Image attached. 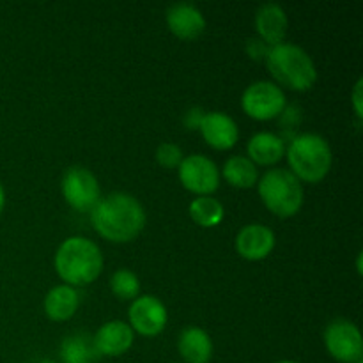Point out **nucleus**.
<instances>
[{
    "label": "nucleus",
    "mask_w": 363,
    "mask_h": 363,
    "mask_svg": "<svg viewBox=\"0 0 363 363\" xmlns=\"http://www.w3.org/2000/svg\"><path fill=\"white\" fill-rule=\"evenodd\" d=\"M179 169V179L186 190L199 195H209L218 188L220 170L213 160L204 155L184 156Z\"/></svg>",
    "instance_id": "obj_9"
},
{
    "label": "nucleus",
    "mask_w": 363,
    "mask_h": 363,
    "mask_svg": "<svg viewBox=\"0 0 363 363\" xmlns=\"http://www.w3.org/2000/svg\"><path fill=\"white\" fill-rule=\"evenodd\" d=\"M64 199L77 211H92L101 199V190L94 174L80 165L69 167L60 181Z\"/></svg>",
    "instance_id": "obj_7"
},
{
    "label": "nucleus",
    "mask_w": 363,
    "mask_h": 363,
    "mask_svg": "<svg viewBox=\"0 0 363 363\" xmlns=\"http://www.w3.org/2000/svg\"><path fill=\"white\" fill-rule=\"evenodd\" d=\"M91 220L94 229L105 240L126 243L142 233L145 225V211L133 195L113 191L99 199L91 211Z\"/></svg>",
    "instance_id": "obj_1"
},
{
    "label": "nucleus",
    "mask_w": 363,
    "mask_h": 363,
    "mask_svg": "<svg viewBox=\"0 0 363 363\" xmlns=\"http://www.w3.org/2000/svg\"><path fill=\"white\" fill-rule=\"evenodd\" d=\"M110 287L119 300H135L140 293V280L131 269L121 268L110 279Z\"/></svg>",
    "instance_id": "obj_22"
},
{
    "label": "nucleus",
    "mask_w": 363,
    "mask_h": 363,
    "mask_svg": "<svg viewBox=\"0 0 363 363\" xmlns=\"http://www.w3.org/2000/svg\"><path fill=\"white\" fill-rule=\"evenodd\" d=\"M275 248V233L262 223H248L236 236L238 254L248 261H261Z\"/></svg>",
    "instance_id": "obj_11"
},
{
    "label": "nucleus",
    "mask_w": 363,
    "mask_h": 363,
    "mask_svg": "<svg viewBox=\"0 0 363 363\" xmlns=\"http://www.w3.org/2000/svg\"><path fill=\"white\" fill-rule=\"evenodd\" d=\"M177 350L186 363H209L213 357V340L199 326H186L179 333Z\"/></svg>",
    "instance_id": "obj_16"
},
{
    "label": "nucleus",
    "mask_w": 363,
    "mask_h": 363,
    "mask_svg": "<svg viewBox=\"0 0 363 363\" xmlns=\"http://www.w3.org/2000/svg\"><path fill=\"white\" fill-rule=\"evenodd\" d=\"M128 315H130L131 330L145 337H155L162 333L169 321V312L163 301L151 294L135 298Z\"/></svg>",
    "instance_id": "obj_10"
},
{
    "label": "nucleus",
    "mask_w": 363,
    "mask_h": 363,
    "mask_svg": "<svg viewBox=\"0 0 363 363\" xmlns=\"http://www.w3.org/2000/svg\"><path fill=\"white\" fill-rule=\"evenodd\" d=\"M4 204H6V191H4L2 183H0V213H2Z\"/></svg>",
    "instance_id": "obj_27"
},
{
    "label": "nucleus",
    "mask_w": 363,
    "mask_h": 363,
    "mask_svg": "<svg viewBox=\"0 0 363 363\" xmlns=\"http://www.w3.org/2000/svg\"><path fill=\"white\" fill-rule=\"evenodd\" d=\"M357 268H358V273L362 275V252L358 254V261H357Z\"/></svg>",
    "instance_id": "obj_28"
},
{
    "label": "nucleus",
    "mask_w": 363,
    "mask_h": 363,
    "mask_svg": "<svg viewBox=\"0 0 363 363\" xmlns=\"http://www.w3.org/2000/svg\"><path fill=\"white\" fill-rule=\"evenodd\" d=\"M223 177L229 184L236 188H250L257 183V167L248 156L236 155L230 156L222 170Z\"/></svg>",
    "instance_id": "obj_19"
},
{
    "label": "nucleus",
    "mask_w": 363,
    "mask_h": 363,
    "mask_svg": "<svg viewBox=\"0 0 363 363\" xmlns=\"http://www.w3.org/2000/svg\"><path fill=\"white\" fill-rule=\"evenodd\" d=\"M357 363H363V360H360V362H357Z\"/></svg>",
    "instance_id": "obj_31"
},
{
    "label": "nucleus",
    "mask_w": 363,
    "mask_h": 363,
    "mask_svg": "<svg viewBox=\"0 0 363 363\" xmlns=\"http://www.w3.org/2000/svg\"><path fill=\"white\" fill-rule=\"evenodd\" d=\"M183 158L184 156L181 147L177 144H172V142H163L156 149V160L165 169H177L181 162H183Z\"/></svg>",
    "instance_id": "obj_23"
},
{
    "label": "nucleus",
    "mask_w": 363,
    "mask_h": 363,
    "mask_svg": "<svg viewBox=\"0 0 363 363\" xmlns=\"http://www.w3.org/2000/svg\"><path fill=\"white\" fill-rule=\"evenodd\" d=\"M204 113H206L204 110L199 108V106H195V108H190L186 112V116H184V124H186L190 130H194V128H199V124H201Z\"/></svg>",
    "instance_id": "obj_25"
},
{
    "label": "nucleus",
    "mask_w": 363,
    "mask_h": 363,
    "mask_svg": "<svg viewBox=\"0 0 363 363\" xmlns=\"http://www.w3.org/2000/svg\"><path fill=\"white\" fill-rule=\"evenodd\" d=\"M188 211H190L194 222L199 223L201 227L218 225L223 220V215H225L222 202L215 197H209V195H199L197 199H194L190 202Z\"/></svg>",
    "instance_id": "obj_20"
},
{
    "label": "nucleus",
    "mask_w": 363,
    "mask_h": 363,
    "mask_svg": "<svg viewBox=\"0 0 363 363\" xmlns=\"http://www.w3.org/2000/svg\"><path fill=\"white\" fill-rule=\"evenodd\" d=\"M199 130H201L204 140L211 147L220 149V151L236 145L238 138H240L236 121L225 112H206L199 124Z\"/></svg>",
    "instance_id": "obj_12"
},
{
    "label": "nucleus",
    "mask_w": 363,
    "mask_h": 363,
    "mask_svg": "<svg viewBox=\"0 0 363 363\" xmlns=\"http://www.w3.org/2000/svg\"><path fill=\"white\" fill-rule=\"evenodd\" d=\"M266 66L277 85H284L293 91H307L318 80V69L307 50L294 43H280L269 46Z\"/></svg>",
    "instance_id": "obj_3"
},
{
    "label": "nucleus",
    "mask_w": 363,
    "mask_h": 363,
    "mask_svg": "<svg viewBox=\"0 0 363 363\" xmlns=\"http://www.w3.org/2000/svg\"><path fill=\"white\" fill-rule=\"evenodd\" d=\"M41 363H55V362H52V360H43Z\"/></svg>",
    "instance_id": "obj_30"
},
{
    "label": "nucleus",
    "mask_w": 363,
    "mask_h": 363,
    "mask_svg": "<svg viewBox=\"0 0 363 363\" xmlns=\"http://www.w3.org/2000/svg\"><path fill=\"white\" fill-rule=\"evenodd\" d=\"M96 353L94 344L84 335H73L64 339L60 346V358L64 363H94Z\"/></svg>",
    "instance_id": "obj_21"
},
{
    "label": "nucleus",
    "mask_w": 363,
    "mask_h": 363,
    "mask_svg": "<svg viewBox=\"0 0 363 363\" xmlns=\"http://www.w3.org/2000/svg\"><path fill=\"white\" fill-rule=\"evenodd\" d=\"M80 305L77 289L67 284L52 287L45 298V312L52 321H67L73 318Z\"/></svg>",
    "instance_id": "obj_18"
},
{
    "label": "nucleus",
    "mask_w": 363,
    "mask_h": 363,
    "mask_svg": "<svg viewBox=\"0 0 363 363\" xmlns=\"http://www.w3.org/2000/svg\"><path fill=\"white\" fill-rule=\"evenodd\" d=\"M325 346L340 363L363 360V339L358 326L350 319H333L325 330Z\"/></svg>",
    "instance_id": "obj_8"
},
{
    "label": "nucleus",
    "mask_w": 363,
    "mask_h": 363,
    "mask_svg": "<svg viewBox=\"0 0 363 363\" xmlns=\"http://www.w3.org/2000/svg\"><path fill=\"white\" fill-rule=\"evenodd\" d=\"M259 195L266 208L280 218L296 215L303 206V184L287 169H272L259 179Z\"/></svg>",
    "instance_id": "obj_5"
},
{
    "label": "nucleus",
    "mask_w": 363,
    "mask_h": 363,
    "mask_svg": "<svg viewBox=\"0 0 363 363\" xmlns=\"http://www.w3.org/2000/svg\"><path fill=\"white\" fill-rule=\"evenodd\" d=\"M362 87H363V80L358 78V82L354 84L353 92H351V99H353V106H354V112H357L358 117H362Z\"/></svg>",
    "instance_id": "obj_26"
},
{
    "label": "nucleus",
    "mask_w": 363,
    "mask_h": 363,
    "mask_svg": "<svg viewBox=\"0 0 363 363\" xmlns=\"http://www.w3.org/2000/svg\"><path fill=\"white\" fill-rule=\"evenodd\" d=\"M287 14L282 6L275 2L262 4L255 13V28H257L261 41L268 46H275L284 43L287 32Z\"/></svg>",
    "instance_id": "obj_15"
},
{
    "label": "nucleus",
    "mask_w": 363,
    "mask_h": 363,
    "mask_svg": "<svg viewBox=\"0 0 363 363\" xmlns=\"http://www.w3.org/2000/svg\"><path fill=\"white\" fill-rule=\"evenodd\" d=\"M291 172L300 181L318 183L332 169L333 155L328 140L319 133L296 135L286 149Z\"/></svg>",
    "instance_id": "obj_4"
},
{
    "label": "nucleus",
    "mask_w": 363,
    "mask_h": 363,
    "mask_svg": "<svg viewBox=\"0 0 363 363\" xmlns=\"http://www.w3.org/2000/svg\"><path fill=\"white\" fill-rule=\"evenodd\" d=\"M135 333L124 321H108L96 332L92 344L96 353L101 357H121L131 347Z\"/></svg>",
    "instance_id": "obj_13"
},
{
    "label": "nucleus",
    "mask_w": 363,
    "mask_h": 363,
    "mask_svg": "<svg viewBox=\"0 0 363 363\" xmlns=\"http://www.w3.org/2000/svg\"><path fill=\"white\" fill-rule=\"evenodd\" d=\"M275 363H298V362H293V360H280V362H275Z\"/></svg>",
    "instance_id": "obj_29"
},
{
    "label": "nucleus",
    "mask_w": 363,
    "mask_h": 363,
    "mask_svg": "<svg viewBox=\"0 0 363 363\" xmlns=\"http://www.w3.org/2000/svg\"><path fill=\"white\" fill-rule=\"evenodd\" d=\"M55 269L67 286H87L101 273V250L89 238H67L57 248Z\"/></svg>",
    "instance_id": "obj_2"
},
{
    "label": "nucleus",
    "mask_w": 363,
    "mask_h": 363,
    "mask_svg": "<svg viewBox=\"0 0 363 363\" xmlns=\"http://www.w3.org/2000/svg\"><path fill=\"white\" fill-rule=\"evenodd\" d=\"M167 25L174 35L181 39H195L204 32L206 18L197 6L190 2H177L167 9Z\"/></svg>",
    "instance_id": "obj_14"
},
{
    "label": "nucleus",
    "mask_w": 363,
    "mask_h": 363,
    "mask_svg": "<svg viewBox=\"0 0 363 363\" xmlns=\"http://www.w3.org/2000/svg\"><path fill=\"white\" fill-rule=\"evenodd\" d=\"M248 158L259 165H275L286 155L284 138L272 131H259L247 144Z\"/></svg>",
    "instance_id": "obj_17"
},
{
    "label": "nucleus",
    "mask_w": 363,
    "mask_h": 363,
    "mask_svg": "<svg viewBox=\"0 0 363 363\" xmlns=\"http://www.w3.org/2000/svg\"><path fill=\"white\" fill-rule=\"evenodd\" d=\"M268 50L269 46H266V43L261 41V39H248L247 41V52L248 55L254 57V59H262V57L266 59Z\"/></svg>",
    "instance_id": "obj_24"
},
{
    "label": "nucleus",
    "mask_w": 363,
    "mask_h": 363,
    "mask_svg": "<svg viewBox=\"0 0 363 363\" xmlns=\"http://www.w3.org/2000/svg\"><path fill=\"white\" fill-rule=\"evenodd\" d=\"M241 106L247 116L257 121L275 119L286 108V94L275 82L259 80L245 89Z\"/></svg>",
    "instance_id": "obj_6"
}]
</instances>
